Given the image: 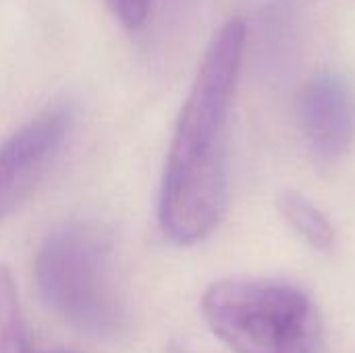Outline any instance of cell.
Here are the masks:
<instances>
[{
    "mask_svg": "<svg viewBox=\"0 0 355 353\" xmlns=\"http://www.w3.org/2000/svg\"><path fill=\"white\" fill-rule=\"evenodd\" d=\"M245 48V23L229 19L212 35L183 102L168 148L158 221L177 246L206 239L229 202V125Z\"/></svg>",
    "mask_w": 355,
    "mask_h": 353,
    "instance_id": "6da1fadb",
    "label": "cell"
},
{
    "mask_svg": "<svg viewBox=\"0 0 355 353\" xmlns=\"http://www.w3.org/2000/svg\"><path fill=\"white\" fill-rule=\"evenodd\" d=\"M202 314L235 353H316L320 314L297 287L277 281L225 279L210 285Z\"/></svg>",
    "mask_w": 355,
    "mask_h": 353,
    "instance_id": "7a4b0ae2",
    "label": "cell"
},
{
    "mask_svg": "<svg viewBox=\"0 0 355 353\" xmlns=\"http://www.w3.org/2000/svg\"><path fill=\"white\" fill-rule=\"evenodd\" d=\"M37 289L69 325L114 335L125 320L108 237L89 223H69L44 241L35 260Z\"/></svg>",
    "mask_w": 355,
    "mask_h": 353,
    "instance_id": "3957f363",
    "label": "cell"
},
{
    "mask_svg": "<svg viewBox=\"0 0 355 353\" xmlns=\"http://www.w3.org/2000/svg\"><path fill=\"white\" fill-rule=\"evenodd\" d=\"M69 125L67 108H48L0 146V223L42 181L67 139Z\"/></svg>",
    "mask_w": 355,
    "mask_h": 353,
    "instance_id": "277c9868",
    "label": "cell"
},
{
    "mask_svg": "<svg viewBox=\"0 0 355 353\" xmlns=\"http://www.w3.org/2000/svg\"><path fill=\"white\" fill-rule=\"evenodd\" d=\"M297 125L308 150L324 162L341 158L355 137L352 87L333 73L314 75L297 96Z\"/></svg>",
    "mask_w": 355,
    "mask_h": 353,
    "instance_id": "5b68a950",
    "label": "cell"
},
{
    "mask_svg": "<svg viewBox=\"0 0 355 353\" xmlns=\"http://www.w3.org/2000/svg\"><path fill=\"white\" fill-rule=\"evenodd\" d=\"M285 221L316 250H329L335 243V227L327 214L297 191H285L279 200Z\"/></svg>",
    "mask_w": 355,
    "mask_h": 353,
    "instance_id": "8992f818",
    "label": "cell"
},
{
    "mask_svg": "<svg viewBox=\"0 0 355 353\" xmlns=\"http://www.w3.org/2000/svg\"><path fill=\"white\" fill-rule=\"evenodd\" d=\"M0 353H29L12 273L0 264Z\"/></svg>",
    "mask_w": 355,
    "mask_h": 353,
    "instance_id": "52a82bcc",
    "label": "cell"
},
{
    "mask_svg": "<svg viewBox=\"0 0 355 353\" xmlns=\"http://www.w3.org/2000/svg\"><path fill=\"white\" fill-rule=\"evenodd\" d=\"M106 4L127 29H139L152 8V0H106Z\"/></svg>",
    "mask_w": 355,
    "mask_h": 353,
    "instance_id": "ba28073f",
    "label": "cell"
},
{
    "mask_svg": "<svg viewBox=\"0 0 355 353\" xmlns=\"http://www.w3.org/2000/svg\"><path fill=\"white\" fill-rule=\"evenodd\" d=\"M48 353H73V352H48Z\"/></svg>",
    "mask_w": 355,
    "mask_h": 353,
    "instance_id": "9c48e42d",
    "label": "cell"
}]
</instances>
